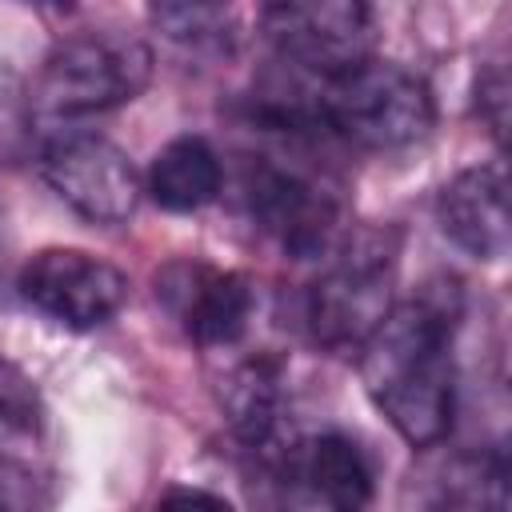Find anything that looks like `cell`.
<instances>
[{
    "mask_svg": "<svg viewBox=\"0 0 512 512\" xmlns=\"http://www.w3.org/2000/svg\"><path fill=\"white\" fill-rule=\"evenodd\" d=\"M464 316L456 280L440 276L396 300L356 348L360 380L384 420L412 448H436L452 428L456 364L452 344Z\"/></svg>",
    "mask_w": 512,
    "mask_h": 512,
    "instance_id": "6da1fadb",
    "label": "cell"
},
{
    "mask_svg": "<svg viewBox=\"0 0 512 512\" xmlns=\"http://www.w3.org/2000/svg\"><path fill=\"white\" fill-rule=\"evenodd\" d=\"M308 96L316 132L340 136L372 152L408 148L424 140L436 124V100L424 76L380 56H368L364 64L332 80H316Z\"/></svg>",
    "mask_w": 512,
    "mask_h": 512,
    "instance_id": "7a4b0ae2",
    "label": "cell"
},
{
    "mask_svg": "<svg viewBox=\"0 0 512 512\" xmlns=\"http://www.w3.org/2000/svg\"><path fill=\"white\" fill-rule=\"evenodd\" d=\"M396 228H344L304 296V324L320 348L356 352L396 304Z\"/></svg>",
    "mask_w": 512,
    "mask_h": 512,
    "instance_id": "3957f363",
    "label": "cell"
},
{
    "mask_svg": "<svg viewBox=\"0 0 512 512\" xmlns=\"http://www.w3.org/2000/svg\"><path fill=\"white\" fill-rule=\"evenodd\" d=\"M152 80V48L128 32H76L60 40L32 84L36 120L72 128L76 120L132 104Z\"/></svg>",
    "mask_w": 512,
    "mask_h": 512,
    "instance_id": "277c9868",
    "label": "cell"
},
{
    "mask_svg": "<svg viewBox=\"0 0 512 512\" xmlns=\"http://www.w3.org/2000/svg\"><path fill=\"white\" fill-rule=\"evenodd\" d=\"M272 512H368L376 472L368 452L344 432L292 436L260 460Z\"/></svg>",
    "mask_w": 512,
    "mask_h": 512,
    "instance_id": "5b68a950",
    "label": "cell"
},
{
    "mask_svg": "<svg viewBox=\"0 0 512 512\" xmlns=\"http://www.w3.org/2000/svg\"><path fill=\"white\" fill-rule=\"evenodd\" d=\"M240 188L252 224L292 260H320L344 236L336 192L292 164L256 156L244 168Z\"/></svg>",
    "mask_w": 512,
    "mask_h": 512,
    "instance_id": "8992f818",
    "label": "cell"
},
{
    "mask_svg": "<svg viewBox=\"0 0 512 512\" xmlns=\"http://www.w3.org/2000/svg\"><path fill=\"white\" fill-rule=\"evenodd\" d=\"M48 188L92 224H124L144 200V176L132 156L96 132H56L40 152Z\"/></svg>",
    "mask_w": 512,
    "mask_h": 512,
    "instance_id": "52a82bcc",
    "label": "cell"
},
{
    "mask_svg": "<svg viewBox=\"0 0 512 512\" xmlns=\"http://www.w3.org/2000/svg\"><path fill=\"white\" fill-rule=\"evenodd\" d=\"M260 28L292 68L332 80L372 56L376 20L356 0H284L260 8Z\"/></svg>",
    "mask_w": 512,
    "mask_h": 512,
    "instance_id": "ba28073f",
    "label": "cell"
},
{
    "mask_svg": "<svg viewBox=\"0 0 512 512\" xmlns=\"http://www.w3.org/2000/svg\"><path fill=\"white\" fill-rule=\"evenodd\" d=\"M16 288L24 304L76 332L108 324L128 300V276L84 248H40L24 260Z\"/></svg>",
    "mask_w": 512,
    "mask_h": 512,
    "instance_id": "9c48e42d",
    "label": "cell"
},
{
    "mask_svg": "<svg viewBox=\"0 0 512 512\" xmlns=\"http://www.w3.org/2000/svg\"><path fill=\"white\" fill-rule=\"evenodd\" d=\"M156 300L200 348H232L244 340L256 292L248 276L204 260H168L156 272Z\"/></svg>",
    "mask_w": 512,
    "mask_h": 512,
    "instance_id": "30bf717a",
    "label": "cell"
},
{
    "mask_svg": "<svg viewBox=\"0 0 512 512\" xmlns=\"http://www.w3.org/2000/svg\"><path fill=\"white\" fill-rule=\"evenodd\" d=\"M284 364L268 352L240 356L220 376V412L244 452L260 464L276 448H284L296 432L288 428V388Z\"/></svg>",
    "mask_w": 512,
    "mask_h": 512,
    "instance_id": "8fae6325",
    "label": "cell"
},
{
    "mask_svg": "<svg viewBox=\"0 0 512 512\" xmlns=\"http://www.w3.org/2000/svg\"><path fill=\"white\" fill-rule=\"evenodd\" d=\"M440 232L472 260L508 256V180L500 164H472L436 192Z\"/></svg>",
    "mask_w": 512,
    "mask_h": 512,
    "instance_id": "7c38bea8",
    "label": "cell"
},
{
    "mask_svg": "<svg viewBox=\"0 0 512 512\" xmlns=\"http://www.w3.org/2000/svg\"><path fill=\"white\" fill-rule=\"evenodd\" d=\"M424 512H504L508 460L504 448H460L428 464L420 484Z\"/></svg>",
    "mask_w": 512,
    "mask_h": 512,
    "instance_id": "4fadbf2b",
    "label": "cell"
},
{
    "mask_svg": "<svg viewBox=\"0 0 512 512\" xmlns=\"http://www.w3.org/2000/svg\"><path fill=\"white\" fill-rule=\"evenodd\" d=\"M220 184H224V168L204 136L168 140L144 172V192L164 212H200L220 196Z\"/></svg>",
    "mask_w": 512,
    "mask_h": 512,
    "instance_id": "5bb4252c",
    "label": "cell"
},
{
    "mask_svg": "<svg viewBox=\"0 0 512 512\" xmlns=\"http://www.w3.org/2000/svg\"><path fill=\"white\" fill-rule=\"evenodd\" d=\"M152 28L192 56H228L236 48V12L224 4H156L148 8Z\"/></svg>",
    "mask_w": 512,
    "mask_h": 512,
    "instance_id": "9a60e30c",
    "label": "cell"
},
{
    "mask_svg": "<svg viewBox=\"0 0 512 512\" xmlns=\"http://www.w3.org/2000/svg\"><path fill=\"white\" fill-rule=\"evenodd\" d=\"M40 432V412L32 388L0 364V460H16Z\"/></svg>",
    "mask_w": 512,
    "mask_h": 512,
    "instance_id": "2e32d148",
    "label": "cell"
},
{
    "mask_svg": "<svg viewBox=\"0 0 512 512\" xmlns=\"http://www.w3.org/2000/svg\"><path fill=\"white\" fill-rule=\"evenodd\" d=\"M476 108H480V120L488 124V132H492L496 140H504V128H508V72H504L500 60H492V64L480 72Z\"/></svg>",
    "mask_w": 512,
    "mask_h": 512,
    "instance_id": "e0dca14e",
    "label": "cell"
},
{
    "mask_svg": "<svg viewBox=\"0 0 512 512\" xmlns=\"http://www.w3.org/2000/svg\"><path fill=\"white\" fill-rule=\"evenodd\" d=\"M32 476L20 460H0V512H32Z\"/></svg>",
    "mask_w": 512,
    "mask_h": 512,
    "instance_id": "ac0fdd59",
    "label": "cell"
},
{
    "mask_svg": "<svg viewBox=\"0 0 512 512\" xmlns=\"http://www.w3.org/2000/svg\"><path fill=\"white\" fill-rule=\"evenodd\" d=\"M156 512H232V504L216 492H204V488H172Z\"/></svg>",
    "mask_w": 512,
    "mask_h": 512,
    "instance_id": "d6986e66",
    "label": "cell"
},
{
    "mask_svg": "<svg viewBox=\"0 0 512 512\" xmlns=\"http://www.w3.org/2000/svg\"><path fill=\"white\" fill-rule=\"evenodd\" d=\"M8 104H12V92H8V88H0V136H4V132H8V124H12V120H8Z\"/></svg>",
    "mask_w": 512,
    "mask_h": 512,
    "instance_id": "ffe728a7",
    "label": "cell"
}]
</instances>
